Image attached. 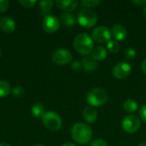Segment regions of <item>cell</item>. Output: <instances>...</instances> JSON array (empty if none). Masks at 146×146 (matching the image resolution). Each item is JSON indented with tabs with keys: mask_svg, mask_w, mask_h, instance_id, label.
Wrapping results in <instances>:
<instances>
[{
	"mask_svg": "<svg viewBox=\"0 0 146 146\" xmlns=\"http://www.w3.org/2000/svg\"><path fill=\"white\" fill-rule=\"evenodd\" d=\"M71 134L74 142L83 145L91 141L92 131L89 125L83 122H78L73 126Z\"/></svg>",
	"mask_w": 146,
	"mask_h": 146,
	"instance_id": "cell-1",
	"label": "cell"
},
{
	"mask_svg": "<svg viewBox=\"0 0 146 146\" xmlns=\"http://www.w3.org/2000/svg\"><path fill=\"white\" fill-rule=\"evenodd\" d=\"M74 47L81 55H89L93 50V40L86 33H80L74 39Z\"/></svg>",
	"mask_w": 146,
	"mask_h": 146,
	"instance_id": "cell-2",
	"label": "cell"
},
{
	"mask_svg": "<svg viewBox=\"0 0 146 146\" xmlns=\"http://www.w3.org/2000/svg\"><path fill=\"white\" fill-rule=\"evenodd\" d=\"M108 100V92L101 87H95L89 91L86 96V101L92 107H99L106 104Z\"/></svg>",
	"mask_w": 146,
	"mask_h": 146,
	"instance_id": "cell-3",
	"label": "cell"
},
{
	"mask_svg": "<svg viewBox=\"0 0 146 146\" xmlns=\"http://www.w3.org/2000/svg\"><path fill=\"white\" fill-rule=\"evenodd\" d=\"M42 121L44 126L50 131H57L62 127V120L60 116L53 111L45 112L42 116Z\"/></svg>",
	"mask_w": 146,
	"mask_h": 146,
	"instance_id": "cell-4",
	"label": "cell"
},
{
	"mask_svg": "<svg viewBox=\"0 0 146 146\" xmlns=\"http://www.w3.org/2000/svg\"><path fill=\"white\" fill-rule=\"evenodd\" d=\"M98 21V15L91 9H83L78 15V22L84 27H92Z\"/></svg>",
	"mask_w": 146,
	"mask_h": 146,
	"instance_id": "cell-5",
	"label": "cell"
},
{
	"mask_svg": "<svg viewBox=\"0 0 146 146\" xmlns=\"http://www.w3.org/2000/svg\"><path fill=\"white\" fill-rule=\"evenodd\" d=\"M111 36V32L104 26H98L95 27L92 33V40L101 44L108 43L110 40Z\"/></svg>",
	"mask_w": 146,
	"mask_h": 146,
	"instance_id": "cell-6",
	"label": "cell"
},
{
	"mask_svg": "<svg viewBox=\"0 0 146 146\" xmlns=\"http://www.w3.org/2000/svg\"><path fill=\"white\" fill-rule=\"evenodd\" d=\"M73 56L71 52L66 49H59L53 52L51 60L57 65H65L71 62Z\"/></svg>",
	"mask_w": 146,
	"mask_h": 146,
	"instance_id": "cell-7",
	"label": "cell"
},
{
	"mask_svg": "<svg viewBox=\"0 0 146 146\" xmlns=\"http://www.w3.org/2000/svg\"><path fill=\"white\" fill-rule=\"evenodd\" d=\"M140 121L135 115H127L122 121V128L128 133H136L140 127Z\"/></svg>",
	"mask_w": 146,
	"mask_h": 146,
	"instance_id": "cell-8",
	"label": "cell"
},
{
	"mask_svg": "<svg viewBox=\"0 0 146 146\" xmlns=\"http://www.w3.org/2000/svg\"><path fill=\"white\" fill-rule=\"evenodd\" d=\"M113 75L119 80L127 78L132 72V67L128 62H121L113 68Z\"/></svg>",
	"mask_w": 146,
	"mask_h": 146,
	"instance_id": "cell-9",
	"label": "cell"
},
{
	"mask_svg": "<svg viewBox=\"0 0 146 146\" xmlns=\"http://www.w3.org/2000/svg\"><path fill=\"white\" fill-rule=\"evenodd\" d=\"M60 27V21L54 15H49L44 17L42 22V27L44 31L49 33L56 32Z\"/></svg>",
	"mask_w": 146,
	"mask_h": 146,
	"instance_id": "cell-10",
	"label": "cell"
},
{
	"mask_svg": "<svg viewBox=\"0 0 146 146\" xmlns=\"http://www.w3.org/2000/svg\"><path fill=\"white\" fill-rule=\"evenodd\" d=\"M111 35L116 41H122L127 36V28L121 24H115L111 29Z\"/></svg>",
	"mask_w": 146,
	"mask_h": 146,
	"instance_id": "cell-11",
	"label": "cell"
},
{
	"mask_svg": "<svg viewBox=\"0 0 146 146\" xmlns=\"http://www.w3.org/2000/svg\"><path fill=\"white\" fill-rule=\"evenodd\" d=\"M15 21L9 17V16H4L0 20V28L7 33H11L15 30Z\"/></svg>",
	"mask_w": 146,
	"mask_h": 146,
	"instance_id": "cell-12",
	"label": "cell"
},
{
	"mask_svg": "<svg viewBox=\"0 0 146 146\" xmlns=\"http://www.w3.org/2000/svg\"><path fill=\"white\" fill-rule=\"evenodd\" d=\"M56 6L64 11H72L76 9L79 3L77 0H57L56 1Z\"/></svg>",
	"mask_w": 146,
	"mask_h": 146,
	"instance_id": "cell-13",
	"label": "cell"
},
{
	"mask_svg": "<svg viewBox=\"0 0 146 146\" xmlns=\"http://www.w3.org/2000/svg\"><path fill=\"white\" fill-rule=\"evenodd\" d=\"M83 118L87 123H94L98 119V111L92 106H87L83 110Z\"/></svg>",
	"mask_w": 146,
	"mask_h": 146,
	"instance_id": "cell-14",
	"label": "cell"
},
{
	"mask_svg": "<svg viewBox=\"0 0 146 146\" xmlns=\"http://www.w3.org/2000/svg\"><path fill=\"white\" fill-rule=\"evenodd\" d=\"M82 65H83V68L86 71V72H92L95 71L98 68V62L93 59L92 56H85L82 60Z\"/></svg>",
	"mask_w": 146,
	"mask_h": 146,
	"instance_id": "cell-15",
	"label": "cell"
},
{
	"mask_svg": "<svg viewBox=\"0 0 146 146\" xmlns=\"http://www.w3.org/2000/svg\"><path fill=\"white\" fill-rule=\"evenodd\" d=\"M107 56V50L103 46H97L92 51V57L96 61H101L106 58Z\"/></svg>",
	"mask_w": 146,
	"mask_h": 146,
	"instance_id": "cell-16",
	"label": "cell"
},
{
	"mask_svg": "<svg viewBox=\"0 0 146 146\" xmlns=\"http://www.w3.org/2000/svg\"><path fill=\"white\" fill-rule=\"evenodd\" d=\"M60 21L62 22V24L64 26V27H72L74 26V22H75V19H74V16L70 14V13H63L61 15V17H60Z\"/></svg>",
	"mask_w": 146,
	"mask_h": 146,
	"instance_id": "cell-17",
	"label": "cell"
},
{
	"mask_svg": "<svg viewBox=\"0 0 146 146\" xmlns=\"http://www.w3.org/2000/svg\"><path fill=\"white\" fill-rule=\"evenodd\" d=\"M39 8L41 9V12L43 15H45V16L49 15L50 10L52 9L53 7V1L50 0H43L38 3Z\"/></svg>",
	"mask_w": 146,
	"mask_h": 146,
	"instance_id": "cell-18",
	"label": "cell"
},
{
	"mask_svg": "<svg viewBox=\"0 0 146 146\" xmlns=\"http://www.w3.org/2000/svg\"><path fill=\"white\" fill-rule=\"evenodd\" d=\"M139 108V105L135 100L133 99H127L123 104V109L127 113H133L135 112Z\"/></svg>",
	"mask_w": 146,
	"mask_h": 146,
	"instance_id": "cell-19",
	"label": "cell"
},
{
	"mask_svg": "<svg viewBox=\"0 0 146 146\" xmlns=\"http://www.w3.org/2000/svg\"><path fill=\"white\" fill-rule=\"evenodd\" d=\"M31 112L34 117H42L45 113V108L41 104H36L32 107Z\"/></svg>",
	"mask_w": 146,
	"mask_h": 146,
	"instance_id": "cell-20",
	"label": "cell"
},
{
	"mask_svg": "<svg viewBox=\"0 0 146 146\" xmlns=\"http://www.w3.org/2000/svg\"><path fill=\"white\" fill-rule=\"evenodd\" d=\"M10 92V86L7 81L0 80V98L7 97Z\"/></svg>",
	"mask_w": 146,
	"mask_h": 146,
	"instance_id": "cell-21",
	"label": "cell"
},
{
	"mask_svg": "<svg viewBox=\"0 0 146 146\" xmlns=\"http://www.w3.org/2000/svg\"><path fill=\"white\" fill-rule=\"evenodd\" d=\"M101 3V1L99 0H82L81 4L83 7L86 8L87 9H94L98 7Z\"/></svg>",
	"mask_w": 146,
	"mask_h": 146,
	"instance_id": "cell-22",
	"label": "cell"
},
{
	"mask_svg": "<svg viewBox=\"0 0 146 146\" xmlns=\"http://www.w3.org/2000/svg\"><path fill=\"white\" fill-rule=\"evenodd\" d=\"M107 49L109 50V51H110L111 53H117L120 50V44L118 43V41L116 40H110L107 43Z\"/></svg>",
	"mask_w": 146,
	"mask_h": 146,
	"instance_id": "cell-23",
	"label": "cell"
},
{
	"mask_svg": "<svg viewBox=\"0 0 146 146\" xmlns=\"http://www.w3.org/2000/svg\"><path fill=\"white\" fill-rule=\"evenodd\" d=\"M125 57L127 60H132L136 56V50L133 47H128L127 49L125 50Z\"/></svg>",
	"mask_w": 146,
	"mask_h": 146,
	"instance_id": "cell-24",
	"label": "cell"
},
{
	"mask_svg": "<svg viewBox=\"0 0 146 146\" xmlns=\"http://www.w3.org/2000/svg\"><path fill=\"white\" fill-rule=\"evenodd\" d=\"M19 3L22 7L32 8V7H33L37 3V1L36 0H21V1H19Z\"/></svg>",
	"mask_w": 146,
	"mask_h": 146,
	"instance_id": "cell-25",
	"label": "cell"
},
{
	"mask_svg": "<svg viewBox=\"0 0 146 146\" xmlns=\"http://www.w3.org/2000/svg\"><path fill=\"white\" fill-rule=\"evenodd\" d=\"M70 67H71L72 70L74 71V72H80L83 68L82 62H80V61H74V62H73L71 63Z\"/></svg>",
	"mask_w": 146,
	"mask_h": 146,
	"instance_id": "cell-26",
	"label": "cell"
},
{
	"mask_svg": "<svg viewBox=\"0 0 146 146\" xmlns=\"http://www.w3.org/2000/svg\"><path fill=\"white\" fill-rule=\"evenodd\" d=\"M90 146H108V144L104 139H98L92 140L90 144Z\"/></svg>",
	"mask_w": 146,
	"mask_h": 146,
	"instance_id": "cell-27",
	"label": "cell"
},
{
	"mask_svg": "<svg viewBox=\"0 0 146 146\" xmlns=\"http://www.w3.org/2000/svg\"><path fill=\"white\" fill-rule=\"evenodd\" d=\"M13 95L16 98H20L21 97L23 94H24V89L23 87L21 86H15L14 89H13V92H12Z\"/></svg>",
	"mask_w": 146,
	"mask_h": 146,
	"instance_id": "cell-28",
	"label": "cell"
},
{
	"mask_svg": "<svg viewBox=\"0 0 146 146\" xmlns=\"http://www.w3.org/2000/svg\"><path fill=\"white\" fill-rule=\"evenodd\" d=\"M9 6V3L7 0H0V13L5 12Z\"/></svg>",
	"mask_w": 146,
	"mask_h": 146,
	"instance_id": "cell-29",
	"label": "cell"
},
{
	"mask_svg": "<svg viewBox=\"0 0 146 146\" xmlns=\"http://www.w3.org/2000/svg\"><path fill=\"white\" fill-rule=\"evenodd\" d=\"M139 117L143 121L146 122V104H144L140 108V110H139Z\"/></svg>",
	"mask_w": 146,
	"mask_h": 146,
	"instance_id": "cell-30",
	"label": "cell"
},
{
	"mask_svg": "<svg viewBox=\"0 0 146 146\" xmlns=\"http://www.w3.org/2000/svg\"><path fill=\"white\" fill-rule=\"evenodd\" d=\"M132 3L138 6H143V5L146 4V0H133V1H132Z\"/></svg>",
	"mask_w": 146,
	"mask_h": 146,
	"instance_id": "cell-31",
	"label": "cell"
},
{
	"mask_svg": "<svg viewBox=\"0 0 146 146\" xmlns=\"http://www.w3.org/2000/svg\"><path fill=\"white\" fill-rule=\"evenodd\" d=\"M141 69H142V71L146 74V58L142 62V63H141Z\"/></svg>",
	"mask_w": 146,
	"mask_h": 146,
	"instance_id": "cell-32",
	"label": "cell"
},
{
	"mask_svg": "<svg viewBox=\"0 0 146 146\" xmlns=\"http://www.w3.org/2000/svg\"><path fill=\"white\" fill-rule=\"evenodd\" d=\"M62 146H76L74 144H73V143H71V142H67V143H65V144H63Z\"/></svg>",
	"mask_w": 146,
	"mask_h": 146,
	"instance_id": "cell-33",
	"label": "cell"
},
{
	"mask_svg": "<svg viewBox=\"0 0 146 146\" xmlns=\"http://www.w3.org/2000/svg\"><path fill=\"white\" fill-rule=\"evenodd\" d=\"M0 146H10L7 143H0Z\"/></svg>",
	"mask_w": 146,
	"mask_h": 146,
	"instance_id": "cell-34",
	"label": "cell"
},
{
	"mask_svg": "<svg viewBox=\"0 0 146 146\" xmlns=\"http://www.w3.org/2000/svg\"><path fill=\"white\" fill-rule=\"evenodd\" d=\"M139 146H146V142H142V143H140Z\"/></svg>",
	"mask_w": 146,
	"mask_h": 146,
	"instance_id": "cell-35",
	"label": "cell"
},
{
	"mask_svg": "<svg viewBox=\"0 0 146 146\" xmlns=\"http://www.w3.org/2000/svg\"><path fill=\"white\" fill-rule=\"evenodd\" d=\"M144 15L146 17V4L145 5V7H144Z\"/></svg>",
	"mask_w": 146,
	"mask_h": 146,
	"instance_id": "cell-36",
	"label": "cell"
},
{
	"mask_svg": "<svg viewBox=\"0 0 146 146\" xmlns=\"http://www.w3.org/2000/svg\"><path fill=\"white\" fill-rule=\"evenodd\" d=\"M35 146H44V145H35Z\"/></svg>",
	"mask_w": 146,
	"mask_h": 146,
	"instance_id": "cell-37",
	"label": "cell"
},
{
	"mask_svg": "<svg viewBox=\"0 0 146 146\" xmlns=\"http://www.w3.org/2000/svg\"><path fill=\"white\" fill-rule=\"evenodd\" d=\"M1 54H2V51H1V50H0V56H1Z\"/></svg>",
	"mask_w": 146,
	"mask_h": 146,
	"instance_id": "cell-38",
	"label": "cell"
}]
</instances>
